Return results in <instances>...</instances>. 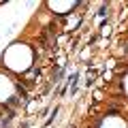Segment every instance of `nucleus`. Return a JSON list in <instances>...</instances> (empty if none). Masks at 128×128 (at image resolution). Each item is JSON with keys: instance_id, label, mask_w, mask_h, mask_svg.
I'll list each match as a JSON object with an SVG mask.
<instances>
[{"instance_id": "2", "label": "nucleus", "mask_w": 128, "mask_h": 128, "mask_svg": "<svg viewBox=\"0 0 128 128\" xmlns=\"http://www.w3.org/2000/svg\"><path fill=\"white\" fill-rule=\"evenodd\" d=\"M13 92H15V83L6 75H0V102H9L13 98Z\"/></svg>"}, {"instance_id": "5", "label": "nucleus", "mask_w": 128, "mask_h": 128, "mask_svg": "<svg viewBox=\"0 0 128 128\" xmlns=\"http://www.w3.org/2000/svg\"><path fill=\"white\" fill-rule=\"evenodd\" d=\"M122 88H124V94L128 96V73L124 75V81H122Z\"/></svg>"}, {"instance_id": "3", "label": "nucleus", "mask_w": 128, "mask_h": 128, "mask_svg": "<svg viewBox=\"0 0 128 128\" xmlns=\"http://www.w3.org/2000/svg\"><path fill=\"white\" fill-rule=\"evenodd\" d=\"M75 6H77V2H70V0H54V2H47V9L58 13V15H68Z\"/></svg>"}, {"instance_id": "1", "label": "nucleus", "mask_w": 128, "mask_h": 128, "mask_svg": "<svg viewBox=\"0 0 128 128\" xmlns=\"http://www.w3.org/2000/svg\"><path fill=\"white\" fill-rule=\"evenodd\" d=\"M2 62H4L6 68L11 70H26L28 66L32 64V51L28 49L26 45H19V43H15V45H11L9 49L4 51V56H2Z\"/></svg>"}, {"instance_id": "4", "label": "nucleus", "mask_w": 128, "mask_h": 128, "mask_svg": "<svg viewBox=\"0 0 128 128\" xmlns=\"http://www.w3.org/2000/svg\"><path fill=\"white\" fill-rule=\"evenodd\" d=\"M98 128H128V126H126V122H124L122 118H118V115H107L100 122Z\"/></svg>"}]
</instances>
